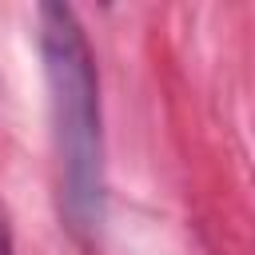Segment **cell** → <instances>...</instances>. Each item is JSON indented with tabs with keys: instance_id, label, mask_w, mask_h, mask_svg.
Listing matches in <instances>:
<instances>
[{
	"instance_id": "cell-2",
	"label": "cell",
	"mask_w": 255,
	"mask_h": 255,
	"mask_svg": "<svg viewBox=\"0 0 255 255\" xmlns=\"http://www.w3.org/2000/svg\"><path fill=\"white\" fill-rule=\"evenodd\" d=\"M0 255H12V235H8V223L0 215Z\"/></svg>"
},
{
	"instance_id": "cell-1",
	"label": "cell",
	"mask_w": 255,
	"mask_h": 255,
	"mask_svg": "<svg viewBox=\"0 0 255 255\" xmlns=\"http://www.w3.org/2000/svg\"><path fill=\"white\" fill-rule=\"evenodd\" d=\"M40 56L48 80L52 135L60 155L64 211L76 231L104 223L108 179H104V120H100V76L88 36L68 4H40Z\"/></svg>"
}]
</instances>
